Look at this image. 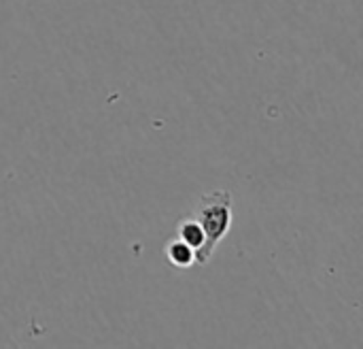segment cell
<instances>
[{"instance_id": "cell-1", "label": "cell", "mask_w": 363, "mask_h": 349, "mask_svg": "<svg viewBox=\"0 0 363 349\" xmlns=\"http://www.w3.org/2000/svg\"><path fill=\"white\" fill-rule=\"evenodd\" d=\"M189 215L204 230V247L198 254L196 264L206 267L211 262L217 245L230 232V226H232V192H228V190L204 192L198 207Z\"/></svg>"}, {"instance_id": "cell-2", "label": "cell", "mask_w": 363, "mask_h": 349, "mask_svg": "<svg viewBox=\"0 0 363 349\" xmlns=\"http://www.w3.org/2000/svg\"><path fill=\"white\" fill-rule=\"evenodd\" d=\"M164 254H166L168 262L172 267H177V269H189V267L196 264V252L185 241H181L177 235L166 243Z\"/></svg>"}, {"instance_id": "cell-3", "label": "cell", "mask_w": 363, "mask_h": 349, "mask_svg": "<svg viewBox=\"0 0 363 349\" xmlns=\"http://www.w3.org/2000/svg\"><path fill=\"white\" fill-rule=\"evenodd\" d=\"M181 241H185L194 252H196V258L198 254L202 252L204 247V230L200 228V224L191 218V215H185L179 220L177 224V232H174Z\"/></svg>"}]
</instances>
